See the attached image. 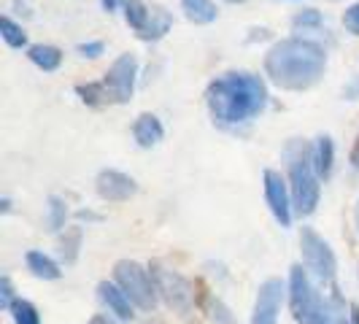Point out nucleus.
<instances>
[{
	"instance_id": "nucleus-8",
	"label": "nucleus",
	"mask_w": 359,
	"mask_h": 324,
	"mask_svg": "<svg viewBox=\"0 0 359 324\" xmlns=\"http://www.w3.org/2000/svg\"><path fill=\"white\" fill-rule=\"evenodd\" d=\"M135 76H138V57L135 54H119L114 60V65L108 68L103 87L108 92V103H130L133 92H135Z\"/></svg>"
},
{
	"instance_id": "nucleus-19",
	"label": "nucleus",
	"mask_w": 359,
	"mask_h": 324,
	"mask_svg": "<svg viewBox=\"0 0 359 324\" xmlns=\"http://www.w3.org/2000/svg\"><path fill=\"white\" fill-rule=\"evenodd\" d=\"M57 249L65 265H73L79 259V249H81V227H65V233L60 235Z\"/></svg>"
},
{
	"instance_id": "nucleus-18",
	"label": "nucleus",
	"mask_w": 359,
	"mask_h": 324,
	"mask_svg": "<svg viewBox=\"0 0 359 324\" xmlns=\"http://www.w3.org/2000/svg\"><path fill=\"white\" fill-rule=\"evenodd\" d=\"M181 11L195 25H211V22H216V14H219L211 0H181Z\"/></svg>"
},
{
	"instance_id": "nucleus-7",
	"label": "nucleus",
	"mask_w": 359,
	"mask_h": 324,
	"mask_svg": "<svg viewBox=\"0 0 359 324\" xmlns=\"http://www.w3.org/2000/svg\"><path fill=\"white\" fill-rule=\"evenodd\" d=\"M149 273L154 278V287H157V295L165 300V306L176 313H189L192 306H195V284L187 281L179 270L168 268L162 259H154L149 265Z\"/></svg>"
},
{
	"instance_id": "nucleus-35",
	"label": "nucleus",
	"mask_w": 359,
	"mask_h": 324,
	"mask_svg": "<svg viewBox=\"0 0 359 324\" xmlns=\"http://www.w3.org/2000/svg\"><path fill=\"white\" fill-rule=\"evenodd\" d=\"M354 224H357V230H359V200H357V205H354Z\"/></svg>"
},
{
	"instance_id": "nucleus-1",
	"label": "nucleus",
	"mask_w": 359,
	"mask_h": 324,
	"mask_svg": "<svg viewBox=\"0 0 359 324\" xmlns=\"http://www.w3.org/2000/svg\"><path fill=\"white\" fill-rule=\"evenodd\" d=\"M205 103L219 125H243L265 111L268 90L259 76L249 71H230L216 76L208 84Z\"/></svg>"
},
{
	"instance_id": "nucleus-29",
	"label": "nucleus",
	"mask_w": 359,
	"mask_h": 324,
	"mask_svg": "<svg viewBox=\"0 0 359 324\" xmlns=\"http://www.w3.org/2000/svg\"><path fill=\"white\" fill-rule=\"evenodd\" d=\"M348 160H351V165H354V168H359V135H357V141H354V146H351Z\"/></svg>"
},
{
	"instance_id": "nucleus-14",
	"label": "nucleus",
	"mask_w": 359,
	"mask_h": 324,
	"mask_svg": "<svg viewBox=\"0 0 359 324\" xmlns=\"http://www.w3.org/2000/svg\"><path fill=\"white\" fill-rule=\"evenodd\" d=\"M27 57H30V62L41 68L43 73H52L57 71L60 65H62V52L52 46V43H33L30 49H27Z\"/></svg>"
},
{
	"instance_id": "nucleus-3",
	"label": "nucleus",
	"mask_w": 359,
	"mask_h": 324,
	"mask_svg": "<svg viewBox=\"0 0 359 324\" xmlns=\"http://www.w3.org/2000/svg\"><path fill=\"white\" fill-rule=\"evenodd\" d=\"M289 192L297 216H311L322 198V184L313 162V149L306 141L289 146Z\"/></svg>"
},
{
	"instance_id": "nucleus-9",
	"label": "nucleus",
	"mask_w": 359,
	"mask_h": 324,
	"mask_svg": "<svg viewBox=\"0 0 359 324\" xmlns=\"http://www.w3.org/2000/svg\"><path fill=\"white\" fill-rule=\"evenodd\" d=\"M262 184H265V200H268V208L273 219L281 224V227H292V192H289V184L284 181V176L278 170L268 168L265 176H262Z\"/></svg>"
},
{
	"instance_id": "nucleus-30",
	"label": "nucleus",
	"mask_w": 359,
	"mask_h": 324,
	"mask_svg": "<svg viewBox=\"0 0 359 324\" xmlns=\"http://www.w3.org/2000/svg\"><path fill=\"white\" fill-rule=\"evenodd\" d=\"M87 324H116V322H111V319H108V316H103V313H95Z\"/></svg>"
},
{
	"instance_id": "nucleus-5",
	"label": "nucleus",
	"mask_w": 359,
	"mask_h": 324,
	"mask_svg": "<svg viewBox=\"0 0 359 324\" xmlns=\"http://www.w3.org/2000/svg\"><path fill=\"white\" fill-rule=\"evenodd\" d=\"M114 281L130 297L133 306H138L141 311H149V313L157 308L154 278H151L149 268H144L141 262H135V259H119L114 265Z\"/></svg>"
},
{
	"instance_id": "nucleus-26",
	"label": "nucleus",
	"mask_w": 359,
	"mask_h": 324,
	"mask_svg": "<svg viewBox=\"0 0 359 324\" xmlns=\"http://www.w3.org/2000/svg\"><path fill=\"white\" fill-rule=\"evenodd\" d=\"M14 303H17V297H14V284H11L8 276H3V278H0V308H3V311H11Z\"/></svg>"
},
{
	"instance_id": "nucleus-6",
	"label": "nucleus",
	"mask_w": 359,
	"mask_h": 324,
	"mask_svg": "<svg viewBox=\"0 0 359 324\" xmlns=\"http://www.w3.org/2000/svg\"><path fill=\"white\" fill-rule=\"evenodd\" d=\"M300 252H303L306 268L332 295H338V284H335V278H338V259H335V252L313 227H303L300 230Z\"/></svg>"
},
{
	"instance_id": "nucleus-24",
	"label": "nucleus",
	"mask_w": 359,
	"mask_h": 324,
	"mask_svg": "<svg viewBox=\"0 0 359 324\" xmlns=\"http://www.w3.org/2000/svg\"><path fill=\"white\" fill-rule=\"evenodd\" d=\"M65 219H68V203L60 195H52L49 198V227L52 230H65Z\"/></svg>"
},
{
	"instance_id": "nucleus-13",
	"label": "nucleus",
	"mask_w": 359,
	"mask_h": 324,
	"mask_svg": "<svg viewBox=\"0 0 359 324\" xmlns=\"http://www.w3.org/2000/svg\"><path fill=\"white\" fill-rule=\"evenodd\" d=\"M133 135H135V144L141 149H151V146H157L162 141L165 127H162V122L154 114L144 111V114H138V119L133 125Z\"/></svg>"
},
{
	"instance_id": "nucleus-21",
	"label": "nucleus",
	"mask_w": 359,
	"mask_h": 324,
	"mask_svg": "<svg viewBox=\"0 0 359 324\" xmlns=\"http://www.w3.org/2000/svg\"><path fill=\"white\" fill-rule=\"evenodd\" d=\"M0 30H3V41L11 46V49H22L27 43V33L22 30V25H17L8 14L0 17Z\"/></svg>"
},
{
	"instance_id": "nucleus-20",
	"label": "nucleus",
	"mask_w": 359,
	"mask_h": 324,
	"mask_svg": "<svg viewBox=\"0 0 359 324\" xmlns=\"http://www.w3.org/2000/svg\"><path fill=\"white\" fill-rule=\"evenodd\" d=\"M151 14V6H146V0H125V19L127 25L141 36Z\"/></svg>"
},
{
	"instance_id": "nucleus-33",
	"label": "nucleus",
	"mask_w": 359,
	"mask_h": 324,
	"mask_svg": "<svg viewBox=\"0 0 359 324\" xmlns=\"http://www.w3.org/2000/svg\"><path fill=\"white\" fill-rule=\"evenodd\" d=\"M219 316H222V324H235L233 316H230V313H227V311H224L222 306H219Z\"/></svg>"
},
{
	"instance_id": "nucleus-11",
	"label": "nucleus",
	"mask_w": 359,
	"mask_h": 324,
	"mask_svg": "<svg viewBox=\"0 0 359 324\" xmlns=\"http://www.w3.org/2000/svg\"><path fill=\"white\" fill-rule=\"evenodd\" d=\"M95 189H97V195L103 200H108V203H125V200H130L138 192V184L130 179L127 173H122V170L106 168V170L97 173Z\"/></svg>"
},
{
	"instance_id": "nucleus-36",
	"label": "nucleus",
	"mask_w": 359,
	"mask_h": 324,
	"mask_svg": "<svg viewBox=\"0 0 359 324\" xmlns=\"http://www.w3.org/2000/svg\"><path fill=\"white\" fill-rule=\"evenodd\" d=\"M227 3H243V0H227Z\"/></svg>"
},
{
	"instance_id": "nucleus-15",
	"label": "nucleus",
	"mask_w": 359,
	"mask_h": 324,
	"mask_svg": "<svg viewBox=\"0 0 359 324\" xmlns=\"http://www.w3.org/2000/svg\"><path fill=\"white\" fill-rule=\"evenodd\" d=\"M313 162H316V173L319 179H330L332 176V165H335V144L330 135H319L316 146H313Z\"/></svg>"
},
{
	"instance_id": "nucleus-34",
	"label": "nucleus",
	"mask_w": 359,
	"mask_h": 324,
	"mask_svg": "<svg viewBox=\"0 0 359 324\" xmlns=\"http://www.w3.org/2000/svg\"><path fill=\"white\" fill-rule=\"evenodd\" d=\"M0 211H3V214H8V211H11V200L3 198V203H0Z\"/></svg>"
},
{
	"instance_id": "nucleus-31",
	"label": "nucleus",
	"mask_w": 359,
	"mask_h": 324,
	"mask_svg": "<svg viewBox=\"0 0 359 324\" xmlns=\"http://www.w3.org/2000/svg\"><path fill=\"white\" fill-rule=\"evenodd\" d=\"M348 316H351V324H359V306L357 303H351V306H348Z\"/></svg>"
},
{
	"instance_id": "nucleus-2",
	"label": "nucleus",
	"mask_w": 359,
	"mask_h": 324,
	"mask_svg": "<svg viewBox=\"0 0 359 324\" xmlns=\"http://www.w3.org/2000/svg\"><path fill=\"white\" fill-rule=\"evenodd\" d=\"M327 71V54L319 43L306 38H284L265 54L268 79L287 92L311 90Z\"/></svg>"
},
{
	"instance_id": "nucleus-17",
	"label": "nucleus",
	"mask_w": 359,
	"mask_h": 324,
	"mask_svg": "<svg viewBox=\"0 0 359 324\" xmlns=\"http://www.w3.org/2000/svg\"><path fill=\"white\" fill-rule=\"evenodd\" d=\"M25 262H27L30 273H33L36 278H43V281H57V278L62 276L60 265L54 262L49 254H43V252H27Z\"/></svg>"
},
{
	"instance_id": "nucleus-10",
	"label": "nucleus",
	"mask_w": 359,
	"mask_h": 324,
	"mask_svg": "<svg viewBox=\"0 0 359 324\" xmlns=\"http://www.w3.org/2000/svg\"><path fill=\"white\" fill-rule=\"evenodd\" d=\"M284 281L281 278H268L257 289V300H254L252 324H278L281 303H284Z\"/></svg>"
},
{
	"instance_id": "nucleus-22",
	"label": "nucleus",
	"mask_w": 359,
	"mask_h": 324,
	"mask_svg": "<svg viewBox=\"0 0 359 324\" xmlns=\"http://www.w3.org/2000/svg\"><path fill=\"white\" fill-rule=\"evenodd\" d=\"M76 95L87 103V106H106L108 92L103 81H90V84H76Z\"/></svg>"
},
{
	"instance_id": "nucleus-16",
	"label": "nucleus",
	"mask_w": 359,
	"mask_h": 324,
	"mask_svg": "<svg viewBox=\"0 0 359 324\" xmlns=\"http://www.w3.org/2000/svg\"><path fill=\"white\" fill-rule=\"evenodd\" d=\"M173 25V17L168 14L165 6H151V14H149V22H146L144 33H141V41H160Z\"/></svg>"
},
{
	"instance_id": "nucleus-12",
	"label": "nucleus",
	"mask_w": 359,
	"mask_h": 324,
	"mask_svg": "<svg viewBox=\"0 0 359 324\" xmlns=\"http://www.w3.org/2000/svg\"><path fill=\"white\" fill-rule=\"evenodd\" d=\"M97 295H100V300L106 303V308L119 319V322H130V319H133V303H130V297H127L116 284L100 281V284H97Z\"/></svg>"
},
{
	"instance_id": "nucleus-4",
	"label": "nucleus",
	"mask_w": 359,
	"mask_h": 324,
	"mask_svg": "<svg viewBox=\"0 0 359 324\" xmlns=\"http://www.w3.org/2000/svg\"><path fill=\"white\" fill-rule=\"evenodd\" d=\"M289 308L297 324H332L330 303L319 297L303 265H292L289 270Z\"/></svg>"
},
{
	"instance_id": "nucleus-32",
	"label": "nucleus",
	"mask_w": 359,
	"mask_h": 324,
	"mask_svg": "<svg viewBox=\"0 0 359 324\" xmlns=\"http://www.w3.org/2000/svg\"><path fill=\"white\" fill-rule=\"evenodd\" d=\"M100 3H103V8H106V11H116V6H119V3H125V0H100Z\"/></svg>"
},
{
	"instance_id": "nucleus-23",
	"label": "nucleus",
	"mask_w": 359,
	"mask_h": 324,
	"mask_svg": "<svg viewBox=\"0 0 359 324\" xmlns=\"http://www.w3.org/2000/svg\"><path fill=\"white\" fill-rule=\"evenodd\" d=\"M11 319L14 324H41V316H38V308L30 303V300H22L17 297V303L11 306Z\"/></svg>"
},
{
	"instance_id": "nucleus-25",
	"label": "nucleus",
	"mask_w": 359,
	"mask_h": 324,
	"mask_svg": "<svg viewBox=\"0 0 359 324\" xmlns=\"http://www.w3.org/2000/svg\"><path fill=\"white\" fill-rule=\"evenodd\" d=\"M292 25H294L297 30H300V27H303V30H306V27H319V25H322V17H319L316 8H308V11H300L297 17L292 19Z\"/></svg>"
},
{
	"instance_id": "nucleus-28",
	"label": "nucleus",
	"mask_w": 359,
	"mask_h": 324,
	"mask_svg": "<svg viewBox=\"0 0 359 324\" xmlns=\"http://www.w3.org/2000/svg\"><path fill=\"white\" fill-rule=\"evenodd\" d=\"M103 52H106V43H103V41H90V43H79V54H81V57H90V60H95V57H100Z\"/></svg>"
},
{
	"instance_id": "nucleus-27",
	"label": "nucleus",
	"mask_w": 359,
	"mask_h": 324,
	"mask_svg": "<svg viewBox=\"0 0 359 324\" xmlns=\"http://www.w3.org/2000/svg\"><path fill=\"white\" fill-rule=\"evenodd\" d=\"M343 27H346L348 33L359 36V3H351V6L343 11Z\"/></svg>"
}]
</instances>
